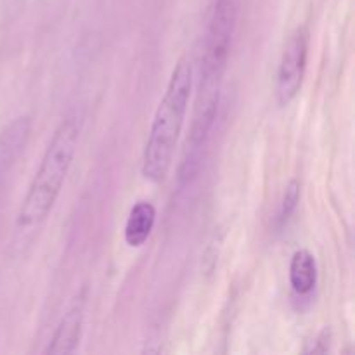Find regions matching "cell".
Wrapping results in <instances>:
<instances>
[{"instance_id":"1","label":"cell","mask_w":355,"mask_h":355,"mask_svg":"<svg viewBox=\"0 0 355 355\" xmlns=\"http://www.w3.org/2000/svg\"><path fill=\"white\" fill-rule=\"evenodd\" d=\"M82 127L83 111L78 107L68 111L55 127L17 211V232L40 227L51 215L78 151Z\"/></svg>"},{"instance_id":"2","label":"cell","mask_w":355,"mask_h":355,"mask_svg":"<svg viewBox=\"0 0 355 355\" xmlns=\"http://www.w3.org/2000/svg\"><path fill=\"white\" fill-rule=\"evenodd\" d=\"M193 92V62L187 55L173 66L165 94L159 101L142 151L141 173L146 180L159 184L168 175L177 144L186 121Z\"/></svg>"},{"instance_id":"3","label":"cell","mask_w":355,"mask_h":355,"mask_svg":"<svg viewBox=\"0 0 355 355\" xmlns=\"http://www.w3.org/2000/svg\"><path fill=\"white\" fill-rule=\"evenodd\" d=\"M243 0H215L205 40L201 75L224 78Z\"/></svg>"},{"instance_id":"4","label":"cell","mask_w":355,"mask_h":355,"mask_svg":"<svg viewBox=\"0 0 355 355\" xmlns=\"http://www.w3.org/2000/svg\"><path fill=\"white\" fill-rule=\"evenodd\" d=\"M309 44H311V33L304 24L295 28L284 44L276 73V87H274L276 103L281 107L290 106L300 94L307 73Z\"/></svg>"},{"instance_id":"5","label":"cell","mask_w":355,"mask_h":355,"mask_svg":"<svg viewBox=\"0 0 355 355\" xmlns=\"http://www.w3.org/2000/svg\"><path fill=\"white\" fill-rule=\"evenodd\" d=\"M85 307H87V288L76 291L75 297L66 307L61 321L55 326V331L49 342L45 354L52 355H68L78 350L80 340L83 333V322H85Z\"/></svg>"},{"instance_id":"6","label":"cell","mask_w":355,"mask_h":355,"mask_svg":"<svg viewBox=\"0 0 355 355\" xmlns=\"http://www.w3.org/2000/svg\"><path fill=\"white\" fill-rule=\"evenodd\" d=\"M31 135V118L28 114L14 118L10 123L0 130V186L7 173L16 165L17 158L23 155Z\"/></svg>"},{"instance_id":"7","label":"cell","mask_w":355,"mask_h":355,"mask_svg":"<svg viewBox=\"0 0 355 355\" xmlns=\"http://www.w3.org/2000/svg\"><path fill=\"white\" fill-rule=\"evenodd\" d=\"M156 224V208L151 201H137L128 211L123 238L130 248H141L151 236Z\"/></svg>"},{"instance_id":"8","label":"cell","mask_w":355,"mask_h":355,"mask_svg":"<svg viewBox=\"0 0 355 355\" xmlns=\"http://www.w3.org/2000/svg\"><path fill=\"white\" fill-rule=\"evenodd\" d=\"M318 284V262L309 250L302 248L291 255L290 286L298 297H307Z\"/></svg>"},{"instance_id":"9","label":"cell","mask_w":355,"mask_h":355,"mask_svg":"<svg viewBox=\"0 0 355 355\" xmlns=\"http://www.w3.org/2000/svg\"><path fill=\"white\" fill-rule=\"evenodd\" d=\"M300 194H302V186L297 179L290 180V184L286 186V191L283 194V200H281L279 211L276 215V229L277 231H283L288 225V222L291 220V217L297 211L298 203H300Z\"/></svg>"}]
</instances>
